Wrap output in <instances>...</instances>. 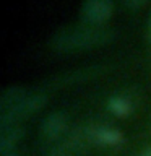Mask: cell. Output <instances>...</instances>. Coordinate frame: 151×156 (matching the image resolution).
<instances>
[{
  "label": "cell",
  "instance_id": "obj_6",
  "mask_svg": "<svg viewBox=\"0 0 151 156\" xmlns=\"http://www.w3.org/2000/svg\"><path fill=\"white\" fill-rule=\"evenodd\" d=\"M23 136L21 127H16L15 124L12 125H3L2 127V135H0V151L7 153V151H13V146L16 141Z\"/></svg>",
  "mask_w": 151,
  "mask_h": 156
},
{
  "label": "cell",
  "instance_id": "obj_3",
  "mask_svg": "<svg viewBox=\"0 0 151 156\" xmlns=\"http://www.w3.org/2000/svg\"><path fill=\"white\" fill-rule=\"evenodd\" d=\"M114 3L112 0H85L81 5V16L88 23L97 24L111 16Z\"/></svg>",
  "mask_w": 151,
  "mask_h": 156
},
{
  "label": "cell",
  "instance_id": "obj_12",
  "mask_svg": "<svg viewBox=\"0 0 151 156\" xmlns=\"http://www.w3.org/2000/svg\"><path fill=\"white\" fill-rule=\"evenodd\" d=\"M2 156H18L15 151H7V153H2Z\"/></svg>",
  "mask_w": 151,
  "mask_h": 156
},
{
  "label": "cell",
  "instance_id": "obj_7",
  "mask_svg": "<svg viewBox=\"0 0 151 156\" xmlns=\"http://www.w3.org/2000/svg\"><path fill=\"white\" fill-rule=\"evenodd\" d=\"M26 90L21 86H15V88H8V90L3 91L2 99H0V107H2V112L12 109L13 106H16L19 101H23L26 98Z\"/></svg>",
  "mask_w": 151,
  "mask_h": 156
},
{
  "label": "cell",
  "instance_id": "obj_5",
  "mask_svg": "<svg viewBox=\"0 0 151 156\" xmlns=\"http://www.w3.org/2000/svg\"><path fill=\"white\" fill-rule=\"evenodd\" d=\"M67 127V114L65 112H52V114L46 115V119L42 120L41 130L47 138H57L58 135L63 133Z\"/></svg>",
  "mask_w": 151,
  "mask_h": 156
},
{
  "label": "cell",
  "instance_id": "obj_1",
  "mask_svg": "<svg viewBox=\"0 0 151 156\" xmlns=\"http://www.w3.org/2000/svg\"><path fill=\"white\" fill-rule=\"evenodd\" d=\"M111 36L112 33L109 29H102L96 26H73L57 33L52 39V44L57 49L72 51V49L97 46V44L109 41Z\"/></svg>",
  "mask_w": 151,
  "mask_h": 156
},
{
  "label": "cell",
  "instance_id": "obj_4",
  "mask_svg": "<svg viewBox=\"0 0 151 156\" xmlns=\"http://www.w3.org/2000/svg\"><path fill=\"white\" fill-rule=\"evenodd\" d=\"M86 138L91 143L96 145H106V146H114L119 145L124 140V135L119 129L111 125H93L86 129Z\"/></svg>",
  "mask_w": 151,
  "mask_h": 156
},
{
  "label": "cell",
  "instance_id": "obj_9",
  "mask_svg": "<svg viewBox=\"0 0 151 156\" xmlns=\"http://www.w3.org/2000/svg\"><path fill=\"white\" fill-rule=\"evenodd\" d=\"M80 136H81L80 133H76L73 138H70V141H67L65 145L55 146L47 156H72V148L76 145H81V141H83V138H80Z\"/></svg>",
  "mask_w": 151,
  "mask_h": 156
},
{
  "label": "cell",
  "instance_id": "obj_11",
  "mask_svg": "<svg viewBox=\"0 0 151 156\" xmlns=\"http://www.w3.org/2000/svg\"><path fill=\"white\" fill-rule=\"evenodd\" d=\"M140 156H151V146H149V148H146V150H145Z\"/></svg>",
  "mask_w": 151,
  "mask_h": 156
},
{
  "label": "cell",
  "instance_id": "obj_10",
  "mask_svg": "<svg viewBox=\"0 0 151 156\" xmlns=\"http://www.w3.org/2000/svg\"><path fill=\"white\" fill-rule=\"evenodd\" d=\"M145 2H146V0H125V3L128 5V7H132V8L140 7V5H143Z\"/></svg>",
  "mask_w": 151,
  "mask_h": 156
},
{
  "label": "cell",
  "instance_id": "obj_8",
  "mask_svg": "<svg viewBox=\"0 0 151 156\" xmlns=\"http://www.w3.org/2000/svg\"><path fill=\"white\" fill-rule=\"evenodd\" d=\"M109 107L117 115H125L132 111V101L125 96H112L109 99Z\"/></svg>",
  "mask_w": 151,
  "mask_h": 156
},
{
  "label": "cell",
  "instance_id": "obj_13",
  "mask_svg": "<svg viewBox=\"0 0 151 156\" xmlns=\"http://www.w3.org/2000/svg\"><path fill=\"white\" fill-rule=\"evenodd\" d=\"M149 39H151V16H149Z\"/></svg>",
  "mask_w": 151,
  "mask_h": 156
},
{
  "label": "cell",
  "instance_id": "obj_2",
  "mask_svg": "<svg viewBox=\"0 0 151 156\" xmlns=\"http://www.w3.org/2000/svg\"><path fill=\"white\" fill-rule=\"evenodd\" d=\"M47 101V96L44 93H34V94H28L23 101H19L16 106H13L12 109L2 112V119H0V124L3 125H12L15 124L16 119H21V117H26L28 114H31L36 109H39L44 102Z\"/></svg>",
  "mask_w": 151,
  "mask_h": 156
}]
</instances>
